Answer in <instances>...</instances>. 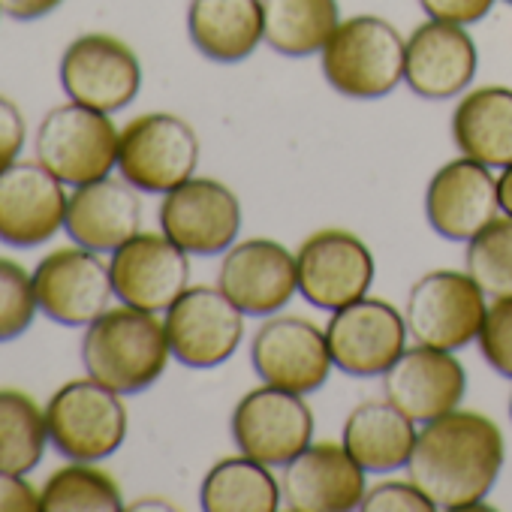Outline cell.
<instances>
[{"label":"cell","instance_id":"7","mask_svg":"<svg viewBox=\"0 0 512 512\" xmlns=\"http://www.w3.org/2000/svg\"><path fill=\"white\" fill-rule=\"evenodd\" d=\"M488 296L482 287L455 269H437L422 275L404 308L407 332L413 344L437 347V350H464L479 338V329L488 314Z\"/></svg>","mask_w":512,"mask_h":512},{"label":"cell","instance_id":"32","mask_svg":"<svg viewBox=\"0 0 512 512\" xmlns=\"http://www.w3.org/2000/svg\"><path fill=\"white\" fill-rule=\"evenodd\" d=\"M37 311L40 305L34 293V275H28L7 256H0V344L25 335Z\"/></svg>","mask_w":512,"mask_h":512},{"label":"cell","instance_id":"15","mask_svg":"<svg viewBox=\"0 0 512 512\" xmlns=\"http://www.w3.org/2000/svg\"><path fill=\"white\" fill-rule=\"evenodd\" d=\"M217 287L244 317H272L299 293L296 253L272 238L235 241L223 253Z\"/></svg>","mask_w":512,"mask_h":512},{"label":"cell","instance_id":"13","mask_svg":"<svg viewBox=\"0 0 512 512\" xmlns=\"http://www.w3.org/2000/svg\"><path fill=\"white\" fill-rule=\"evenodd\" d=\"M160 232L190 256H220L241 232V202L235 190L217 178H187L163 193Z\"/></svg>","mask_w":512,"mask_h":512},{"label":"cell","instance_id":"39","mask_svg":"<svg viewBox=\"0 0 512 512\" xmlns=\"http://www.w3.org/2000/svg\"><path fill=\"white\" fill-rule=\"evenodd\" d=\"M497 196H500V211L512 217V163L503 166L497 175Z\"/></svg>","mask_w":512,"mask_h":512},{"label":"cell","instance_id":"24","mask_svg":"<svg viewBox=\"0 0 512 512\" xmlns=\"http://www.w3.org/2000/svg\"><path fill=\"white\" fill-rule=\"evenodd\" d=\"M187 34L214 64H241L266 43L263 0H190Z\"/></svg>","mask_w":512,"mask_h":512},{"label":"cell","instance_id":"21","mask_svg":"<svg viewBox=\"0 0 512 512\" xmlns=\"http://www.w3.org/2000/svg\"><path fill=\"white\" fill-rule=\"evenodd\" d=\"M497 214V178L488 166L461 154L431 175L425 190V217L440 238L470 241Z\"/></svg>","mask_w":512,"mask_h":512},{"label":"cell","instance_id":"28","mask_svg":"<svg viewBox=\"0 0 512 512\" xmlns=\"http://www.w3.org/2000/svg\"><path fill=\"white\" fill-rule=\"evenodd\" d=\"M266 43L284 58L320 55L341 25L338 0H263Z\"/></svg>","mask_w":512,"mask_h":512},{"label":"cell","instance_id":"37","mask_svg":"<svg viewBox=\"0 0 512 512\" xmlns=\"http://www.w3.org/2000/svg\"><path fill=\"white\" fill-rule=\"evenodd\" d=\"M40 491L19 473L0 470V512H40Z\"/></svg>","mask_w":512,"mask_h":512},{"label":"cell","instance_id":"29","mask_svg":"<svg viewBox=\"0 0 512 512\" xmlns=\"http://www.w3.org/2000/svg\"><path fill=\"white\" fill-rule=\"evenodd\" d=\"M49 443L46 410L22 389H0V470L31 473L40 467Z\"/></svg>","mask_w":512,"mask_h":512},{"label":"cell","instance_id":"43","mask_svg":"<svg viewBox=\"0 0 512 512\" xmlns=\"http://www.w3.org/2000/svg\"><path fill=\"white\" fill-rule=\"evenodd\" d=\"M0 16H4V13H0Z\"/></svg>","mask_w":512,"mask_h":512},{"label":"cell","instance_id":"2","mask_svg":"<svg viewBox=\"0 0 512 512\" xmlns=\"http://www.w3.org/2000/svg\"><path fill=\"white\" fill-rule=\"evenodd\" d=\"M172 359L166 326L157 314L121 305L97 317L82 338L88 377L118 395H139L154 386Z\"/></svg>","mask_w":512,"mask_h":512},{"label":"cell","instance_id":"31","mask_svg":"<svg viewBox=\"0 0 512 512\" xmlns=\"http://www.w3.org/2000/svg\"><path fill=\"white\" fill-rule=\"evenodd\" d=\"M464 272L488 299L512 296V217L497 214L482 232L467 241Z\"/></svg>","mask_w":512,"mask_h":512},{"label":"cell","instance_id":"27","mask_svg":"<svg viewBox=\"0 0 512 512\" xmlns=\"http://www.w3.org/2000/svg\"><path fill=\"white\" fill-rule=\"evenodd\" d=\"M199 506L205 512H275L284 506L281 479L250 455L220 458L202 479Z\"/></svg>","mask_w":512,"mask_h":512},{"label":"cell","instance_id":"10","mask_svg":"<svg viewBox=\"0 0 512 512\" xmlns=\"http://www.w3.org/2000/svg\"><path fill=\"white\" fill-rule=\"evenodd\" d=\"M250 362L263 383L311 395L326 386L335 362L326 329L296 314H272L250 338Z\"/></svg>","mask_w":512,"mask_h":512},{"label":"cell","instance_id":"42","mask_svg":"<svg viewBox=\"0 0 512 512\" xmlns=\"http://www.w3.org/2000/svg\"><path fill=\"white\" fill-rule=\"evenodd\" d=\"M503 4H509V7H512V0H503Z\"/></svg>","mask_w":512,"mask_h":512},{"label":"cell","instance_id":"3","mask_svg":"<svg viewBox=\"0 0 512 512\" xmlns=\"http://www.w3.org/2000/svg\"><path fill=\"white\" fill-rule=\"evenodd\" d=\"M407 40L383 16L341 19L320 52V67L332 91L350 100H380L404 82Z\"/></svg>","mask_w":512,"mask_h":512},{"label":"cell","instance_id":"23","mask_svg":"<svg viewBox=\"0 0 512 512\" xmlns=\"http://www.w3.org/2000/svg\"><path fill=\"white\" fill-rule=\"evenodd\" d=\"M67 235L73 244L94 253H112L136 232H142V202L133 184L124 178H100L82 184L67 202Z\"/></svg>","mask_w":512,"mask_h":512},{"label":"cell","instance_id":"35","mask_svg":"<svg viewBox=\"0 0 512 512\" xmlns=\"http://www.w3.org/2000/svg\"><path fill=\"white\" fill-rule=\"evenodd\" d=\"M497 0H419V7L428 19L434 22H449V25H476L482 22Z\"/></svg>","mask_w":512,"mask_h":512},{"label":"cell","instance_id":"20","mask_svg":"<svg viewBox=\"0 0 512 512\" xmlns=\"http://www.w3.org/2000/svg\"><path fill=\"white\" fill-rule=\"evenodd\" d=\"M383 389L401 413L416 425H425L461 407L467 395V368L452 350L413 344L383 374Z\"/></svg>","mask_w":512,"mask_h":512},{"label":"cell","instance_id":"17","mask_svg":"<svg viewBox=\"0 0 512 512\" xmlns=\"http://www.w3.org/2000/svg\"><path fill=\"white\" fill-rule=\"evenodd\" d=\"M34 293L40 311L61 326H91L112 305V275L100 253L88 247L52 250L34 269Z\"/></svg>","mask_w":512,"mask_h":512},{"label":"cell","instance_id":"36","mask_svg":"<svg viewBox=\"0 0 512 512\" xmlns=\"http://www.w3.org/2000/svg\"><path fill=\"white\" fill-rule=\"evenodd\" d=\"M25 136H28V124L22 109L0 94V169H7L10 163L19 160L22 148H25Z\"/></svg>","mask_w":512,"mask_h":512},{"label":"cell","instance_id":"19","mask_svg":"<svg viewBox=\"0 0 512 512\" xmlns=\"http://www.w3.org/2000/svg\"><path fill=\"white\" fill-rule=\"evenodd\" d=\"M368 470L344 443L320 440L284 464L281 491L290 512H350L368 491Z\"/></svg>","mask_w":512,"mask_h":512},{"label":"cell","instance_id":"5","mask_svg":"<svg viewBox=\"0 0 512 512\" xmlns=\"http://www.w3.org/2000/svg\"><path fill=\"white\" fill-rule=\"evenodd\" d=\"M124 395L88 380L64 383L46 404L52 446L70 461H103L127 440Z\"/></svg>","mask_w":512,"mask_h":512},{"label":"cell","instance_id":"34","mask_svg":"<svg viewBox=\"0 0 512 512\" xmlns=\"http://www.w3.org/2000/svg\"><path fill=\"white\" fill-rule=\"evenodd\" d=\"M359 509H365V512H434L437 506L407 476V479H389V482L371 485L365 491V500Z\"/></svg>","mask_w":512,"mask_h":512},{"label":"cell","instance_id":"30","mask_svg":"<svg viewBox=\"0 0 512 512\" xmlns=\"http://www.w3.org/2000/svg\"><path fill=\"white\" fill-rule=\"evenodd\" d=\"M43 512H118L124 509L121 485L94 461H73L55 470L43 491Z\"/></svg>","mask_w":512,"mask_h":512},{"label":"cell","instance_id":"22","mask_svg":"<svg viewBox=\"0 0 512 512\" xmlns=\"http://www.w3.org/2000/svg\"><path fill=\"white\" fill-rule=\"evenodd\" d=\"M479 67V52L464 25L422 22L407 37L404 82L422 100H452L461 97Z\"/></svg>","mask_w":512,"mask_h":512},{"label":"cell","instance_id":"1","mask_svg":"<svg viewBox=\"0 0 512 512\" xmlns=\"http://www.w3.org/2000/svg\"><path fill=\"white\" fill-rule=\"evenodd\" d=\"M506 458L500 425L476 410H452L419 428L407 476L437 509L464 512L491 494Z\"/></svg>","mask_w":512,"mask_h":512},{"label":"cell","instance_id":"40","mask_svg":"<svg viewBox=\"0 0 512 512\" xmlns=\"http://www.w3.org/2000/svg\"><path fill=\"white\" fill-rule=\"evenodd\" d=\"M127 509H175V503H169V500H136V503H130Z\"/></svg>","mask_w":512,"mask_h":512},{"label":"cell","instance_id":"4","mask_svg":"<svg viewBox=\"0 0 512 512\" xmlns=\"http://www.w3.org/2000/svg\"><path fill=\"white\" fill-rule=\"evenodd\" d=\"M118 142L121 130L106 112L70 100L46 112L34 148L37 160L55 178L70 187H82L112 175V169L118 166Z\"/></svg>","mask_w":512,"mask_h":512},{"label":"cell","instance_id":"9","mask_svg":"<svg viewBox=\"0 0 512 512\" xmlns=\"http://www.w3.org/2000/svg\"><path fill=\"white\" fill-rule=\"evenodd\" d=\"M404 314L374 296H362L338 311L326 323V341L332 362L341 374L356 380L383 377L407 350Z\"/></svg>","mask_w":512,"mask_h":512},{"label":"cell","instance_id":"16","mask_svg":"<svg viewBox=\"0 0 512 512\" xmlns=\"http://www.w3.org/2000/svg\"><path fill=\"white\" fill-rule=\"evenodd\" d=\"M112 290L121 305L166 314L169 305L190 287V253L163 232H136L112 250Z\"/></svg>","mask_w":512,"mask_h":512},{"label":"cell","instance_id":"33","mask_svg":"<svg viewBox=\"0 0 512 512\" xmlns=\"http://www.w3.org/2000/svg\"><path fill=\"white\" fill-rule=\"evenodd\" d=\"M476 344H479V353L488 362V368L497 371L500 377L512 380V296L491 299Z\"/></svg>","mask_w":512,"mask_h":512},{"label":"cell","instance_id":"14","mask_svg":"<svg viewBox=\"0 0 512 512\" xmlns=\"http://www.w3.org/2000/svg\"><path fill=\"white\" fill-rule=\"evenodd\" d=\"M61 85L73 103L97 112L127 109L142 88L136 52L112 34H82L61 55Z\"/></svg>","mask_w":512,"mask_h":512},{"label":"cell","instance_id":"38","mask_svg":"<svg viewBox=\"0 0 512 512\" xmlns=\"http://www.w3.org/2000/svg\"><path fill=\"white\" fill-rule=\"evenodd\" d=\"M64 0H0V13L13 22H37L52 16Z\"/></svg>","mask_w":512,"mask_h":512},{"label":"cell","instance_id":"26","mask_svg":"<svg viewBox=\"0 0 512 512\" xmlns=\"http://www.w3.org/2000/svg\"><path fill=\"white\" fill-rule=\"evenodd\" d=\"M416 422L389 398L362 401L344 422V446L368 473H395L407 467L416 446Z\"/></svg>","mask_w":512,"mask_h":512},{"label":"cell","instance_id":"8","mask_svg":"<svg viewBox=\"0 0 512 512\" xmlns=\"http://www.w3.org/2000/svg\"><path fill=\"white\" fill-rule=\"evenodd\" d=\"M229 428L244 455L284 467L314 443V410L305 395L263 383L238 398Z\"/></svg>","mask_w":512,"mask_h":512},{"label":"cell","instance_id":"11","mask_svg":"<svg viewBox=\"0 0 512 512\" xmlns=\"http://www.w3.org/2000/svg\"><path fill=\"white\" fill-rule=\"evenodd\" d=\"M172 359L187 368L208 371L229 362L244 338V314L220 287H187L163 317Z\"/></svg>","mask_w":512,"mask_h":512},{"label":"cell","instance_id":"18","mask_svg":"<svg viewBox=\"0 0 512 512\" xmlns=\"http://www.w3.org/2000/svg\"><path fill=\"white\" fill-rule=\"evenodd\" d=\"M64 181L40 160H16L0 169V241L10 247H40L67 220Z\"/></svg>","mask_w":512,"mask_h":512},{"label":"cell","instance_id":"12","mask_svg":"<svg viewBox=\"0 0 512 512\" xmlns=\"http://www.w3.org/2000/svg\"><path fill=\"white\" fill-rule=\"evenodd\" d=\"M299 293L323 311L368 296L377 266L371 247L350 229H317L296 250Z\"/></svg>","mask_w":512,"mask_h":512},{"label":"cell","instance_id":"41","mask_svg":"<svg viewBox=\"0 0 512 512\" xmlns=\"http://www.w3.org/2000/svg\"><path fill=\"white\" fill-rule=\"evenodd\" d=\"M509 419H512V398H509Z\"/></svg>","mask_w":512,"mask_h":512},{"label":"cell","instance_id":"25","mask_svg":"<svg viewBox=\"0 0 512 512\" xmlns=\"http://www.w3.org/2000/svg\"><path fill=\"white\" fill-rule=\"evenodd\" d=\"M452 142L455 148L488 166L503 169L512 163V88L482 85L461 94L452 109Z\"/></svg>","mask_w":512,"mask_h":512},{"label":"cell","instance_id":"6","mask_svg":"<svg viewBox=\"0 0 512 512\" xmlns=\"http://www.w3.org/2000/svg\"><path fill=\"white\" fill-rule=\"evenodd\" d=\"M199 166L196 130L172 112H148L121 130L118 172L142 193H169Z\"/></svg>","mask_w":512,"mask_h":512}]
</instances>
